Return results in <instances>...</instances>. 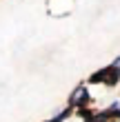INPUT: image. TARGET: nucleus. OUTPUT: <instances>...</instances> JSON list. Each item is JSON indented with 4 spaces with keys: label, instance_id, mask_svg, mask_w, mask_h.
<instances>
[{
    "label": "nucleus",
    "instance_id": "1",
    "mask_svg": "<svg viewBox=\"0 0 120 122\" xmlns=\"http://www.w3.org/2000/svg\"><path fill=\"white\" fill-rule=\"evenodd\" d=\"M118 82H120V76L116 73L114 69H111V64H109V67L98 69V71H94V73L89 76V84H104V87H116Z\"/></svg>",
    "mask_w": 120,
    "mask_h": 122
},
{
    "label": "nucleus",
    "instance_id": "2",
    "mask_svg": "<svg viewBox=\"0 0 120 122\" xmlns=\"http://www.w3.org/2000/svg\"><path fill=\"white\" fill-rule=\"evenodd\" d=\"M91 104V93H89V87L87 84H78L71 96H69V107L71 109H80V107H89Z\"/></svg>",
    "mask_w": 120,
    "mask_h": 122
},
{
    "label": "nucleus",
    "instance_id": "3",
    "mask_svg": "<svg viewBox=\"0 0 120 122\" xmlns=\"http://www.w3.org/2000/svg\"><path fill=\"white\" fill-rule=\"evenodd\" d=\"M71 113H73V109H71V107H67V109H62L60 113H56V116L51 120H47V122H65L67 118H71Z\"/></svg>",
    "mask_w": 120,
    "mask_h": 122
},
{
    "label": "nucleus",
    "instance_id": "4",
    "mask_svg": "<svg viewBox=\"0 0 120 122\" xmlns=\"http://www.w3.org/2000/svg\"><path fill=\"white\" fill-rule=\"evenodd\" d=\"M94 113H96V111H91L89 107H80V109H78V116H80L82 120H91V118H94Z\"/></svg>",
    "mask_w": 120,
    "mask_h": 122
},
{
    "label": "nucleus",
    "instance_id": "5",
    "mask_svg": "<svg viewBox=\"0 0 120 122\" xmlns=\"http://www.w3.org/2000/svg\"><path fill=\"white\" fill-rule=\"evenodd\" d=\"M111 69H114L116 73L120 76V56H116V58H114V62H111Z\"/></svg>",
    "mask_w": 120,
    "mask_h": 122
},
{
    "label": "nucleus",
    "instance_id": "6",
    "mask_svg": "<svg viewBox=\"0 0 120 122\" xmlns=\"http://www.w3.org/2000/svg\"><path fill=\"white\" fill-rule=\"evenodd\" d=\"M84 122H91V120H84Z\"/></svg>",
    "mask_w": 120,
    "mask_h": 122
},
{
    "label": "nucleus",
    "instance_id": "7",
    "mask_svg": "<svg viewBox=\"0 0 120 122\" xmlns=\"http://www.w3.org/2000/svg\"><path fill=\"white\" fill-rule=\"evenodd\" d=\"M116 122H120V118H118V120H116Z\"/></svg>",
    "mask_w": 120,
    "mask_h": 122
}]
</instances>
